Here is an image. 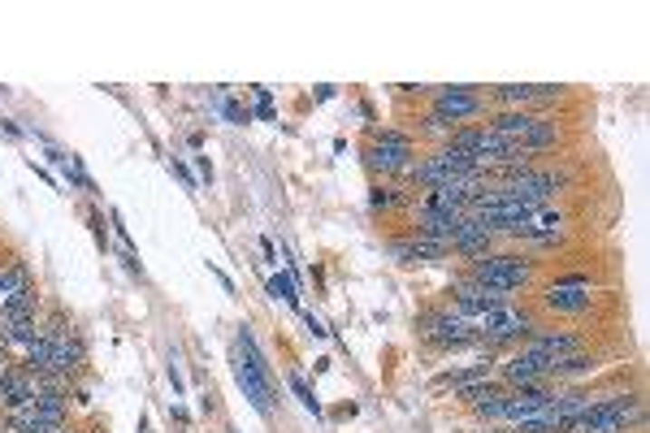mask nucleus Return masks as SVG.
I'll list each match as a JSON object with an SVG mask.
<instances>
[{
  "mask_svg": "<svg viewBox=\"0 0 650 433\" xmlns=\"http://www.w3.org/2000/svg\"><path fill=\"white\" fill-rule=\"evenodd\" d=\"M551 364L555 360L520 347L516 355H508V360L499 364V381H503L508 390H516V386H538V381H551Z\"/></svg>",
  "mask_w": 650,
  "mask_h": 433,
  "instance_id": "0eeeda50",
  "label": "nucleus"
},
{
  "mask_svg": "<svg viewBox=\"0 0 650 433\" xmlns=\"http://www.w3.org/2000/svg\"><path fill=\"white\" fill-rule=\"evenodd\" d=\"M594 360L590 351H572V355H564V360H555L551 364V381H564V377H586V373H594Z\"/></svg>",
  "mask_w": 650,
  "mask_h": 433,
  "instance_id": "2eb2a0df",
  "label": "nucleus"
},
{
  "mask_svg": "<svg viewBox=\"0 0 650 433\" xmlns=\"http://www.w3.org/2000/svg\"><path fill=\"white\" fill-rule=\"evenodd\" d=\"M304 325L313 330V338H325V334H330V330H325V325H321V321H316L313 313H304Z\"/></svg>",
  "mask_w": 650,
  "mask_h": 433,
  "instance_id": "4be33fe9",
  "label": "nucleus"
},
{
  "mask_svg": "<svg viewBox=\"0 0 650 433\" xmlns=\"http://www.w3.org/2000/svg\"><path fill=\"white\" fill-rule=\"evenodd\" d=\"M286 381H291V390L299 394V403H304V408H308V412H313V416H321V403H316V394L308 390V381H304V377H299V373H291V377H286Z\"/></svg>",
  "mask_w": 650,
  "mask_h": 433,
  "instance_id": "aec40b11",
  "label": "nucleus"
},
{
  "mask_svg": "<svg viewBox=\"0 0 650 433\" xmlns=\"http://www.w3.org/2000/svg\"><path fill=\"white\" fill-rule=\"evenodd\" d=\"M555 143H559V126H555L551 118H542V113H538L533 130H529L525 139H520L516 148H520L525 157H538V152H547V148H555Z\"/></svg>",
  "mask_w": 650,
  "mask_h": 433,
  "instance_id": "4468645a",
  "label": "nucleus"
},
{
  "mask_svg": "<svg viewBox=\"0 0 650 433\" xmlns=\"http://www.w3.org/2000/svg\"><path fill=\"white\" fill-rule=\"evenodd\" d=\"M269 295H274V299L282 295L286 303H296V299H299L296 295V277H274V282H269Z\"/></svg>",
  "mask_w": 650,
  "mask_h": 433,
  "instance_id": "412c9836",
  "label": "nucleus"
},
{
  "mask_svg": "<svg viewBox=\"0 0 650 433\" xmlns=\"http://www.w3.org/2000/svg\"><path fill=\"white\" fill-rule=\"evenodd\" d=\"M481 433H499V429H481Z\"/></svg>",
  "mask_w": 650,
  "mask_h": 433,
  "instance_id": "b1692460",
  "label": "nucleus"
},
{
  "mask_svg": "<svg viewBox=\"0 0 650 433\" xmlns=\"http://www.w3.org/2000/svg\"><path fill=\"white\" fill-rule=\"evenodd\" d=\"M235 381H238V390L252 399V408H257V412H274V390H269V381H265L257 369H247L238 355H235Z\"/></svg>",
  "mask_w": 650,
  "mask_h": 433,
  "instance_id": "ddd939ff",
  "label": "nucleus"
},
{
  "mask_svg": "<svg viewBox=\"0 0 650 433\" xmlns=\"http://www.w3.org/2000/svg\"><path fill=\"white\" fill-rule=\"evenodd\" d=\"M542 303L551 308V313H564V316H581L594 308V295L590 286H547V295H542Z\"/></svg>",
  "mask_w": 650,
  "mask_h": 433,
  "instance_id": "9b49d317",
  "label": "nucleus"
},
{
  "mask_svg": "<svg viewBox=\"0 0 650 433\" xmlns=\"http://www.w3.org/2000/svg\"><path fill=\"white\" fill-rule=\"evenodd\" d=\"M92 230H96V243L104 247V221H100V213H92Z\"/></svg>",
  "mask_w": 650,
  "mask_h": 433,
  "instance_id": "5701e85b",
  "label": "nucleus"
},
{
  "mask_svg": "<svg viewBox=\"0 0 650 433\" xmlns=\"http://www.w3.org/2000/svg\"><path fill=\"white\" fill-rule=\"evenodd\" d=\"M238 360H243L247 369H257V373L269 381V360H265V351L257 347V338H252V330H247V325L238 330Z\"/></svg>",
  "mask_w": 650,
  "mask_h": 433,
  "instance_id": "f3484780",
  "label": "nucleus"
},
{
  "mask_svg": "<svg viewBox=\"0 0 650 433\" xmlns=\"http://www.w3.org/2000/svg\"><path fill=\"white\" fill-rule=\"evenodd\" d=\"M82 360H87V347H82L79 334L57 338V342H53V355H48V377H61V381H65L70 373L82 369Z\"/></svg>",
  "mask_w": 650,
  "mask_h": 433,
  "instance_id": "1a4fd4ad",
  "label": "nucleus"
},
{
  "mask_svg": "<svg viewBox=\"0 0 650 433\" xmlns=\"http://www.w3.org/2000/svg\"><path fill=\"white\" fill-rule=\"evenodd\" d=\"M230 433H235V429H230Z\"/></svg>",
  "mask_w": 650,
  "mask_h": 433,
  "instance_id": "393cba45",
  "label": "nucleus"
},
{
  "mask_svg": "<svg viewBox=\"0 0 650 433\" xmlns=\"http://www.w3.org/2000/svg\"><path fill=\"white\" fill-rule=\"evenodd\" d=\"M421 338L438 351H464V347H477V321H464L451 308H438L421 316Z\"/></svg>",
  "mask_w": 650,
  "mask_h": 433,
  "instance_id": "7ed1b4c3",
  "label": "nucleus"
},
{
  "mask_svg": "<svg viewBox=\"0 0 650 433\" xmlns=\"http://www.w3.org/2000/svg\"><path fill=\"white\" fill-rule=\"evenodd\" d=\"M433 113H442L447 121H473V118H481L486 113V104L490 100L481 96L477 87H433Z\"/></svg>",
  "mask_w": 650,
  "mask_h": 433,
  "instance_id": "423d86ee",
  "label": "nucleus"
},
{
  "mask_svg": "<svg viewBox=\"0 0 650 433\" xmlns=\"http://www.w3.org/2000/svg\"><path fill=\"white\" fill-rule=\"evenodd\" d=\"M533 121H538V113H533V109H499V113H490V121H486V126H490L494 135L520 143V139L533 130Z\"/></svg>",
  "mask_w": 650,
  "mask_h": 433,
  "instance_id": "f8f14e48",
  "label": "nucleus"
},
{
  "mask_svg": "<svg viewBox=\"0 0 650 433\" xmlns=\"http://www.w3.org/2000/svg\"><path fill=\"white\" fill-rule=\"evenodd\" d=\"M22 286H31V274H26L22 260H14L9 269H0V303H5L9 295H18Z\"/></svg>",
  "mask_w": 650,
  "mask_h": 433,
  "instance_id": "a211bd4d",
  "label": "nucleus"
},
{
  "mask_svg": "<svg viewBox=\"0 0 650 433\" xmlns=\"http://www.w3.org/2000/svg\"><path fill=\"white\" fill-rule=\"evenodd\" d=\"M421 130H425V135H438V139H451V130H455V121H447L442 118V113H425V118H421Z\"/></svg>",
  "mask_w": 650,
  "mask_h": 433,
  "instance_id": "6ab92c4d",
  "label": "nucleus"
},
{
  "mask_svg": "<svg viewBox=\"0 0 650 433\" xmlns=\"http://www.w3.org/2000/svg\"><path fill=\"white\" fill-rule=\"evenodd\" d=\"M391 256L399 265H438V260L451 256L447 243H433V238H403V243H391Z\"/></svg>",
  "mask_w": 650,
  "mask_h": 433,
  "instance_id": "6e6552de",
  "label": "nucleus"
},
{
  "mask_svg": "<svg viewBox=\"0 0 650 433\" xmlns=\"http://www.w3.org/2000/svg\"><path fill=\"white\" fill-rule=\"evenodd\" d=\"M412 199L408 187H394V182H374L369 187V208H403Z\"/></svg>",
  "mask_w": 650,
  "mask_h": 433,
  "instance_id": "dca6fc26",
  "label": "nucleus"
},
{
  "mask_svg": "<svg viewBox=\"0 0 650 433\" xmlns=\"http://www.w3.org/2000/svg\"><path fill=\"white\" fill-rule=\"evenodd\" d=\"M533 334V316L525 308H512V303H499L486 316H477V342L486 347H503V342H525Z\"/></svg>",
  "mask_w": 650,
  "mask_h": 433,
  "instance_id": "39448f33",
  "label": "nucleus"
},
{
  "mask_svg": "<svg viewBox=\"0 0 650 433\" xmlns=\"http://www.w3.org/2000/svg\"><path fill=\"white\" fill-rule=\"evenodd\" d=\"M469 282H481L490 291H525L533 282V260L520 256V252H486V256L469 260Z\"/></svg>",
  "mask_w": 650,
  "mask_h": 433,
  "instance_id": "f257e3e1",
  "label": "nucleus"
},
{
  "mask_svg": "<svg viewBox=\"0 0 650 433\" xmlns=\"http://www.w3.org/2000/svg\"><path fill=\"white\" fill-rule=\"evenodd\" d=\"M525 347L547 355V360H564V355L581 351V334H572V330H533Z\"/></svg>",
  "mask_w": 650,
  "mask_h": 433,
  "instance_id": "9d476101",
  "label": "nucleus"
},
{
  "mask_svg": "<svg viewBox=\"0 0 650 433\" xmlns=\"http://www.w3.org/2000/svg\"><path fill=\"white\" fill-rule=\"evenodd\" d=\"M416 160V143L399 130H374V143L364 148V165L382 178H403Z\"/></svg>",
  "mask_w": 650,
  "mask_h": 433,
  "instance_id": "20e7f679",
  "label": "nucleus"
},
{
  "mask_svg": "<svg viewBox=\"0 0 650 433\" xmlns=\"http://www.w3.org/2000/svg\"><path fill=\"white\" fill-rule=\"evenodd\" d=\"M642 420V394H607L594 399L590 412H581L564 433H625Z\"/></svg>",
  "mask_w": 650,
  "mask_h": 433,
  "instance_id": "f03ea898",
  "label": "nucleus"
}]
</instances>
